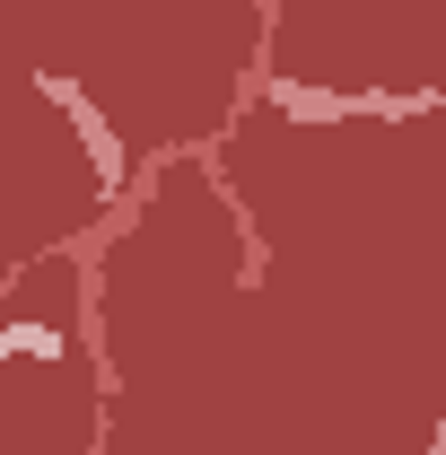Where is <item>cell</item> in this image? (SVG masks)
<instances>
[{"label": "cell", "mask_w": 446, "mask_h": 455, "mask_svg": "<svg viewBox=\"0 0 446 455\" xmlns=\"http://www.w3.org/2000/svg\"><path fill=\"white\" fill-rule=\"evenodd\" d=\"M44 97H53V106L79 123V140H88V158H97V193L114 202V184H123V140L106 132V114L88 106V88H79V79H44Z\"/></svg>", "instance_id": "6da1fadb"}, {"label": "cell", "mask_w": 446, "mask_h": 455, "mask_svg": "<svg viewBox=\"0 0 446 455\" xmlns=\"http://www.w3.org/2000/svg\"><path fill=\"white\" fill-rule=\"evenodd\" d=\"M9 350H36V359H61V324H9L0 333V359Z\"/></svg>", "instance_id": "7a4b0ae2"}]
</instances>
